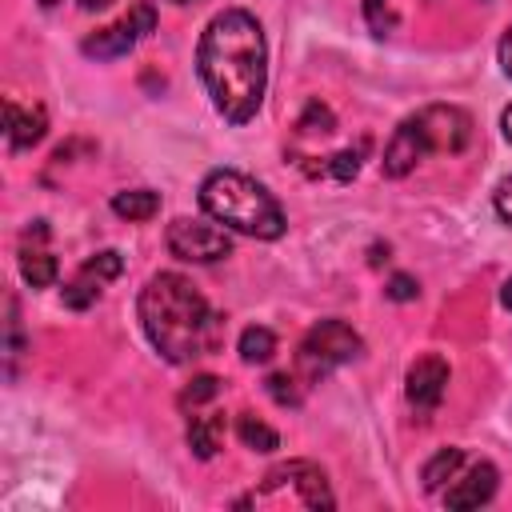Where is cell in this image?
<instances>
[{"label": "cell", "mask_w": 512, "mask_h": 512, "mask_svg": "<svg viewBox=\"0 0 512 512\" xmlns=\"http://www.w3.org/2000/svg\"><path fill=\"white\" fill-rule=\"evenodd\" d=\"M108 4H112V0H80L84 12H96V8H108Z\"/></svg>", "instance_id": "obj_30"}, {"label": "cell", "mask_w": 512, "mask_h": 512, "mask_svg": "<svg viewBox=\"0 0 512 512\" xmlns=\"http://www.w3.org/2000/svg\"><path fill=\"white\" fill-rule=\"evenodd\" d=\"M196 72L212 108L228 124H248L268 88V44L264 28L244 8H224L208 20L196 44Z\"/></svg>", "instance_id": "obj_1"}, {"label": "cell", "mask_w": 512, "mask_h": 512, "mask_svg": "<svg viewBox=\"0 0 512 512\" xmlns=\"http://www.w3.org/2000/svg\"><path fill=\"white\" fill-rule=\"evenodd\" d=\"M332 128H336L332 112H328L320 100H312V104H308V112L300 116V132H332Z\"/></svg>", "instance_id": "obj_24"}, {"label": "cell", "mask_w": 512, "mask_h": 512, "mask_svg": "<svg viewBox=\"0 0 512 512\" xmlns=\"http://www.w3.org/2000/svg\"><path fill=\"white\" fill-rule=\"evenodd\" d=\"M152 24H156L152 4H136V8L124 16V20H116V24L100 28L96 36H88V40H84V52H88V56H96V60H116V56H128V52L136 48V40L152 32Z\"/></svg>", "instance_id": "obj_8"}, {"label": "cell", "mask_w": 512, "mask_h": 512, "mask_svg": "<svg viewBox=\"0 0 512 512\" xmlns=\"http://www.w3.org/2000/svg\"><path fill=\"white\" fill-rule=\"evenodd\" d=\"M236 352L244 364H268L276 356V332L264 328V324H248L236 340Z\"/></svg>", "instance_id": "obj_16"}, {"label": "cell", "mask_w": 512, "mask_h": 512, "mask_svg": "<svg viewBox=\"0 0 512 512\" xmlns=\"http://www.w3.org/2000/svg\"><path fill=\"white\" fill-rule=\"evenodd\" d=\"M216 392H220V376H212V372L192 376V384L180 392V408H200V404H208Z\"/></svg>", "instance_id": "obj_21"}, {"label": "cell", "mask_w": 512, "mask_h": 512, "mask_svg": "<svg viewBox=\"0 0 512 512\" xmlns=\"http://www.w3.org/2000/svg\"><path fill=\"white\" fill-rule=\"evenodd\" d=\"M448 376H452V372H448V360H440V356H420V360L408 368V376H404V396H408V404L428 416V412L444 400Z\"/></svg>", "instance_id": "obj_10"}, {"label": "cell", "mask_w": 512, "mask_h": 512, "mask_svg": "<svg viewBox=\"0 0 512 512\" xmlns=\"http://www.w3.org/2000/svg\"><path fill=\"white\" fill-rule=\"evenodd\" d=\"M4 128H8V144H12L16 152H24V148H32V144L44 140V132H48V116H44L40 104H36V108L8 104V108H4Z\"/></svg>", "instance_id": "obj_12"}, {"label": "cell", "mask_w": 512, "mask_h": 512, "mask_svg": "<svg viewBox=\"0 0 512 512\" xmlns=\"http://www.w3.org/2000/svg\"><path fill=\"white\" fill-rule=\"evenodd\" d=\"M164 240H168V252L176 260H188V264H216L232 252L228 228L208 224V220H192V216H176L168 224Z\"/></svg>", "instance_id": "obj_7"}, {"label": "cell", "mask_w": 512, "mask_h": 512, "mask_svg": "<svg viewBox=\"0 0 512 512\" xmlns=\"http://www.w3.org/2000/svg\"><path fill=\"white\" fill-rule=\"evenodd\" d=\"M472 140V116L456 104H428L396 124V132L384 144V176L400 180L428 156H456Z\"/></svg>", "instance_id": "obj_3"}, {"label": "cell", "mask_w": 512, "mask_h": 512, "mask_svg": "<svg viewBox=\"0 0 512 512\" xmlns=\"http://www.w3.org/2000/svg\"><path fill=\"white\" fill-rule=\"evenodd\" d=\"M96 300H100V284H92L88 276H80V272H76V276L64 284V304H68V308L84 312V308H92Z\"/></svg>", "instance_id": "obj_20"}, {"label": "cell", "mask_w": 512, "mask_h": 512, "mask_svg": "<svg viewBox=\"0 0 512 512\" xmlns=\"http://www.w3.org/2000/svg\"><path fill=\"white\" fill-rule=\"evenodd\" d=\"M364 148H368V144L360 140L356 148H344V152H336V156H328V160H324V164H320L316 172H328L332 180H352V176L360 172V156H364Z\"/></svg>", "instance_id": "obj_19"}, {"label": "cell", "mask_w": 512, "mask_h": 512, "mask_svg": "<svg viewBox=\"0 0 512 512\" xmlns=\"http://www.w3.org/2000/svg\"><path fill=\"white\" fill-rule=\"evenodd\" d=\"M360 352H364V340H360V332L352 324H344V320H320L300 340V372L308 380H324L328 372L344 368Z\"/></svg>", "instance_id": "obj_6"}, {"label": "cell", "mask_w": 512, "mask_h": 512, "mask_svg": "<svg viewBox=\"0 0 512 512\" xmlns=\"http://www.w3.org/2000/svg\"><path fill=\"white\" fill-rule=\"evenodd\" d=\"M384 292H388V300H400V304H404V300H416V296H420V284H416L408 272H396Z\"/></svg>", "instance_id": "obj_25"}, {"label": "cell", "mask_w": 512, "mask_h": 512, "mask_svg": "<svg viewBox=\"0 0 512 512\" xmlns=\"http://www.w3.org/2000/svg\"><path fill=\"white\" fill-rule=\"evenodd\" d=\"M136 312L148 344L168 364H192L196 356H208L224 328V320L212 312L204 292L180 272H156L140 288Z\"/></svg>", "instance_id": "obj_2"}, {"label": "cell", "mask_w": 512, "mask_h": 512, "mask_svg": "<svg viewBox=\"0 0 512 512\" xmlns=\"http://www.w3.org/2000/svg\"><path fill=\"white\" fill-rule=\"evenodd\" d=\"M468 464V456H464V448H440L428 464H424V472H420V480H424V488L428 492H444L452 480H456V472Z\"/></svg>", "instance_id": "obj_14"}, {"label": "cell", "mask_w": 512, "mask_h": 512, "mask_svg": "<svg viewBox=\"0 0 512 512\" xmlns=\"http://www.w3.org/2000/svg\"><path fill=\"white\" fill-rule=\"evenodd\" d=\"M44 240H48V224L44 220H32V228L24 232V248H20V276L32 288H52L56 276H60V264L44 248Z\"/></svg>", "instance_id": "obj_11"}, {"label": "cell", "mask_w": 512, "mask_h": 512, "mask_svg": "<svg viewBox=\"0 0 512 512\" xmlns=\"http://www.w3.org/2000/svg\"><path fill=\"white\" fill-rule=\"evenodd\" d=\"M496 480H500L496 464H488V460H468V464L456 472V480L440 492V500H444L448 508H480V504H488V500L496 496Z\"/></svg>", "instance_id": "obj_9"}, {"label": "cell", "mask_w": 512, "mask_h": 512, "mask_svg": "<svg viewBox=\"0 0 512 512\" xmlns=\"http://www.w3.org/2000/svg\"><path fill=\"white\" fill-rule=\"evenodd\" d=\"M220 440H224V416H220V412H212V416H192V420H188V448H192V456L212 460L216 448H220Z\"/></svg>", "instance_id": "obj_13"}, {"label": "cell", "mask_w": 512, "mask_h": 512, "mask_svg": "<svg viewBox=\"0 0 512 512\" xmlns=\"http://www.w3.org/2000/svg\"><path fill=\"white\" fill-rule=\"evenodd\" d=\"M172 4H192V0H172Z\"/></svg>", "instance_id": "obj_32"}, {"label": "cell", "mask_w": 512, "mask_h": 512, "mask_svg": "<svg viewBox=\"0 0 512 512\" xmlns=\"http://www.w3.org/2000/svg\"><path fill=\"white\" fill-rule=\"evenodd\" d=\"M500 128H504V140L512 144V104L504 108V116H500Z\"/></svg>", "instance_id": "obj_28"}, {"label": "cell", "mask_w": 512, "mask_h": 512, "mask_svg": "<svg viewBox=\"0 0 512 512\" xmlns=\"http://www.w3.org/2000/svg\"><path fill=\"white\" fill-rule=\"evenodd\" d=\"M500 304L512 312V280H504V288H500Z\"/></svg>", "instance_id": "obj_29"}, {"label": "cell", "mask_w": 512, "mask_h": 512, "mask_svg": "<svg viewBox=\"0 0 512 512\" xmlns=\"http://www.w3.org/2000/svg\"><path fill=\"white\" fill-rule=\"evenodd\" d=\"M496 56H500V68H504V76L512 80V24H508V32L500 36V48H496Z\"/></svg>", "instance_id": "obj_27"}, {"label": "cell", "mask_w": 512, "mask_h": 512, "mask_svg": "<svg viewBox=\"0 0 512 512\" xmlns=\"http://www.w3.org/2000/svg\"><path fill=\"white\" fill-rule=\"evenodd\" d=\"M124 272V260H120V252H112V248H104V252H96V256H88L84 264H80V276H88L92 284H108V280H116Z\"/></svg>", "instance_id": "obj_18"}, {"label": "cell", "mask_w": 512, "mask_h": 512, "mask_svg": "<svg viewBox=\"0 0 512 512\" xmlns=\"http://www.w3.org/2000/svg\"><path fill=\"white\" fill-rule=\"evenodd\" d=\"M336 496L328 488V476L312 460H288L276 464L252 496L240 500V508H332Z\"/></svg>", "instance_id": "obj_5"}, {"label": "cell", "mask_w": 512, "mask_h": 512, "mask_svg": "<svg viewBox=\"0 0 512 512\" xmlns=\"http://www.w3.org/2000/svg\"><path fill=\"white\" fill-rule=\"evenodd\" d=\"M236 432H240V440H244L252 452H276V448H280L276 428H268V424L256 420L252 412H240V416H236Z\"/></svg>", "instance_id": "obj_17"}, {"label": "cell", "mask_w": 512, "mask_h": 512, "mask_svg": "<svg viewBox=\"0 0 512 512\" xmlns=\"http://www.w3.org/2000/svg\"><path fill=\"white\" fill-rule=\"evenodd\" d=\"M268 396H272L276 404H284V408H296V404H300L296 380H292L288 372H272V376H268Z\"/></svg>", "instance_id": "obj_23"}, {"label": "cell", "mask_w": 512, "mask_h": 512, "mask_svg": "<svg viewBox=\"0 0 512 512\" xmlns=\"http://www.w3.org/2000/svg\"><path fill=\"white\" fill-rule=\"evenodd\" d=\"M364 16H368V28L376 36H388L396 28V12H392V0H364Z\"/></svg>", "instance_id": "obj_22"}, {"label": "cell", "mask_w": 512, "mask_h": 512, "mask_svg": "<svg viewBox=\"0 0 512 512\" xmlns=\"http://www.w3.org/2000/svg\"><path fill=\"white\" fill-rule=\"evenodd\" d=\"M40 4H44V8H56V4H60V0H40Z\"/></svg>", "instance_id": "obj_31"}, {"label": "cell", "mask_w": 512, "mask_h": 512, "mask_svg": "<svg viewBox=\"0 0 512 512\" xmlns=\"http://www.w3.org/2000/svg\"><path fill=\"white\" fill-rule=\"evenodd\" d=\"M200 208L216 224H224V228H232L240 236H256V240H276L288 228L280 200L260 180H252V176H244L236 168H216V172L204 176Z\"/></svg>", "instance_id": "obj_4"}, {"label": "cell", "mask_w": 512, "mask_h": 512, "mask_svg": "<svg viewBox=\"0 0 512 512\" xmlns=\"http://www.w3.org/2000/svg\"><path fill=\"white\" fill-rule=\"evenodd\" d=\"M112 212L120 220H152L160 212V192L152 188H124L112 196Z\"/></svg>", "instance_id": "obj_15"}, {"label": "cell", "mask_w": 512, "mask_h": 512, "mask_svg": "<svg viewBox=\"0 0 512 512\" xmlns=\"http://www.w3.org/2000/svg\"><path fill=\"white\" fill-rule=\"evenodd\" d=\"M492 204H496V216H500L504 224H512V176H504V180L496 184Z\"/></svg>", "instance_id": "obj_26"}]
</instances>
